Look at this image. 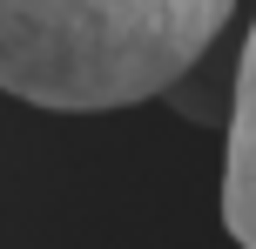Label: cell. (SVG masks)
Listing matches in <instances>:
<instances>
[{
    "mask_svg": "<svg viewBox=\"0 0 256 249\" xmlns=\"http://www.w3.org/2000/svg\"><path fill=\"white\" fill-rule=\"evenodd\" d=\"M236 0H0V94L48 115H115L176 94Z\"/></svg>",
    "mask_w": 256,
    "mask_h": 249,
    "instance_id": "obj_1",
    "label": "cell"
},
{
    "mask_svg": "<svg viewBox=\"0 0 256 249\" xmlns=\"http://www.w3.org/2000/svg\"><path fill=\"white\" fill-rule=\"evenodd\" d=\"M230 88H243V94H256V27H250L243 54H236V81H230Z\"/></svg>",
    "mask_w": 256,
    "mask_h": 249,
    "instance_id": "obj_2",
    "label": "cell"
}]
</instances>
